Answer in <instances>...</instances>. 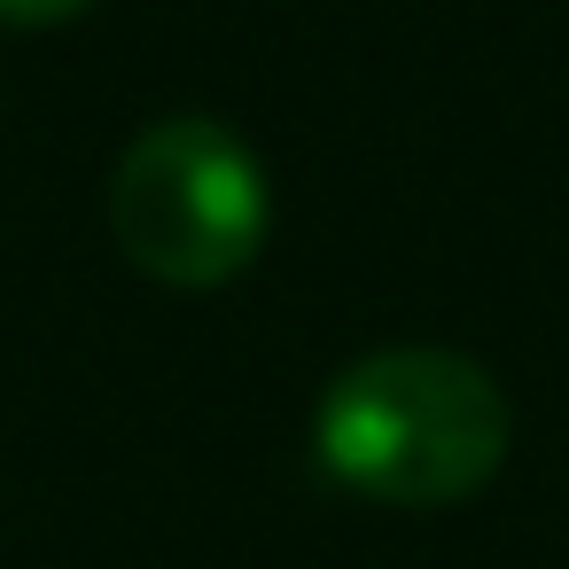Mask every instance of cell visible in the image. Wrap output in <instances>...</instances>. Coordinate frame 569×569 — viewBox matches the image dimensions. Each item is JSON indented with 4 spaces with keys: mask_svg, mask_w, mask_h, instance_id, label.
Here are the masks:
<instances>
[{
    "mask_svg": "<svg viewBox=\"0 0 569 569\" xmlns=\"http://www.w3.org/2000/svg\"><path fill=\"white\" fill-rule=\"evenodd\" d=\"M515 437L507 390L437 343H390L351 359L312 406V460L382 507H452L476 499Z\"/></svg>",
    "mask_w": 569,
    "mask_h": 569,
    "instance_id": "6da1fadb",
    "label": "cell"
},
{
    "mask_svg": "<svg viewBox=\"0 0 569 569\" xmlns=\"http://www.w3.org/2000/svg\"><path fill=\"white\" fill-rule=\"evenodd\" d=\"M273 188L258 149L219 118H157L110 180L118 250L164 289H227L258 266Z\"/></svg>",
    "mask_w": 569,
    "mask_h": 569,
    "instance_id": "7a4b0ae2",
    "label": "cell"
},
{
    "mask_svg": "<svg viewBox=\"0 0 569 569\" xmlns=\"http://www.w3.org/2000/svg\"><path fill=\"white\" fill-rule=\"evenodd\" d=\"M94 0H0V24H17V32H48V24H71L87 17Z\"/></svg>",
    "mask_w": 569,
    "mask_h": 569,
    "instance_id": "3957f363",
    "label": "cell"
}]
</instances>
